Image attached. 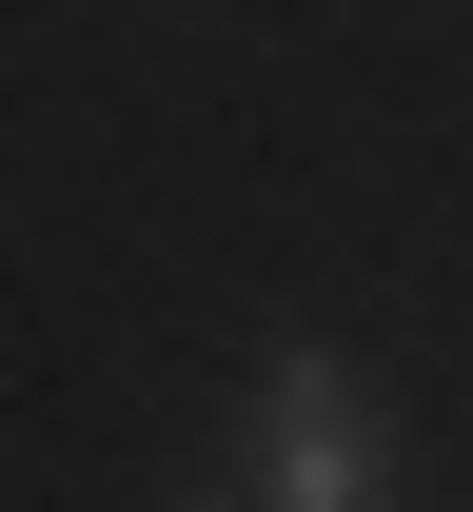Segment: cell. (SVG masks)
Instances as JSON below:
<instances>
[{
  "label": "cell",
  "instance_id": "cell-1",
  "mask_svg": "<svg viewBox=\"0 0 473 512\" xmlns=\"http://www.w3.org/2000/svg\"><path fill=\"white\" fill-rule=\"evenodd\" d=\"M395 434H375V375L355 355H276L257 375V512H375Z\"/></svg>",
  "mask_w": 473,
  "mask_h": 512
}]
</instances>
